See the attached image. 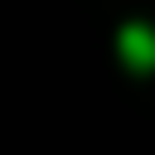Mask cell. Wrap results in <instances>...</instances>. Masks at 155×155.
Here are the masks:
<instances>
[{
	"instance_id": "1",
	"label": "cell",
	"mask_w": 155,
	"mask_h": 155,
	"mask_svg": "<svg viewBox=\"0 0 155 155\" xmlns=\"http://www.w3.org/2000/svg\"><path fill=\"white\" fill-rule=\"evenodd\" d=\"M121 53H126V63L150 68V63H155V29H145V24H126V29H121Z\"/></svg>"
}]
</instances>
